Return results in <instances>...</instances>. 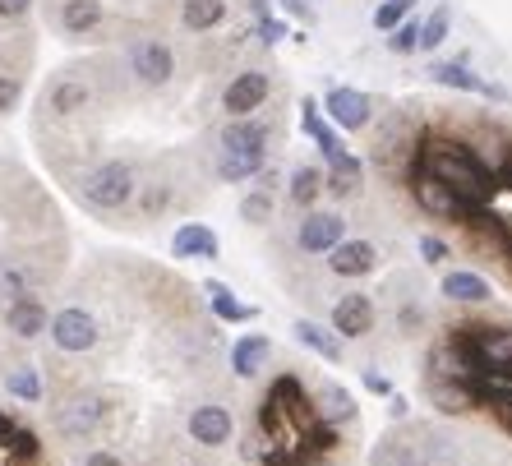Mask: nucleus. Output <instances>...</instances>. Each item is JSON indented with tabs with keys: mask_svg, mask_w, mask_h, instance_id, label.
<instances>
[{
	"mask_svg": "<svg viewBox=\"0 0 512 466\" xmlns=\"http://www.w3.org/2000/svg\"><path fill=\"white\" fill-rule=\"evenodd\" d=\"M416 167L429 171L434 180H443V185H448L462 204L476 208V213L489 204V194H494V180L480 167V157L466 144H453V139H429L416 153Z\"/></svg>",
	"mask_w": 512,
	"mask_h": 466,
	"instance_id": "1",
	"label": "nucleus"
},
{
	"mask_svg": "<svg viewBox=\"0 0 512 466\" xmlns=\"http://www.w3.org/2000/svg\"><path fill=\"white\" fill-rule=\"evenodd\" d=\"M79 190H84V199L93 208H107V213L125 208L134 199V167L130 162H102V167L88 171Z\"/></svg>",
	"mask_w": 512,
	"mask_h": 466,
	"instance_id": "2",
	"label": "nucleus"
},
{
	"mask_svg": "<svg viewBox=\"0 0 512 466\" xmlns=\"http://www.w3.org/2000/svg\"><path fill=\"white\" fill-rule=\"evenodd\" d=\"M411 194H416V204L425 208L429 217H448V222H476V208L471 204H462L443 180H434L429 171H420V167H411Z\"/></svg>",
	"mask_w": 512,
	"mask_h": 466,
	"instance_id": "3",
	"label": "nucleus"
},
{
	"mask_svg": "<svg viewBox=\"0 0 512 466\" xmlns=\"http://www.w3.org/2000/svg\"><path fill=\"white\" fill-rule=\"evenodd\" d=\"M97 319L88 310H60L56 319H51V342H56L60 351H93L97 347Z\"/></svg>",
	"mask_w": 512,
	"mask_h": 466,
	"instance_id": "4",
	"label": "nucleus"
},
{
	"mask_svg": "<svg viewBox=\"0 0 512 466\" xmlns=\"http://www.w3.org/2000/svg\"><path fill=\"white\" fill-rule=\"evenodd\" d=\"M268 74L263 70H245V74H236L227 84V93H222V107H227V116L236 120V116H250V111H259L263 102H268Z\"/></svg>",
	"mask_w": 512,
	"mask_h": 466,
	"instance_id": "5",
	"label": "nucleus"
},
{
	"mask_svg": "<svg viewBox=\"0 0 512 466\" xmlns=\"http://www.w3.org/2000/svg\"><path fill=\"white\" fill-rule=\"evenodd\" d=\"M130 70L139 74L148 88H162L176 74V56H171L167 42H157V37H148V42H139V47L130 51Z\"/></svg>",
	"mask_w": 512,
	"mask_h": 466,
	"instance_id": "6",
	"label": "nucleus"
},
{
	"mask_svg": "<svg viewBox=\"0 0 512 466\" xmlns=\"http://www.w3.org/2000/svg\"><path fill=\"white\" fill-rule=\"evenodd\" d=\"M102 416H107V407L97 397H74V402H65L56 411V425L65 439H88V434L102 430Z\"/></svg>",
	"mask_w": 512,
	"mask_h": 466,
	"instance_id": "7",
	"label": "nucleus"
},
{
	"mask_svg": "<svg viewBox=\"0 0 512 466\" xmlns=\"http://www.w3.org/2000/svg\"><path fill=\"white\" fill-rule=\"evenodd\" d=\"M328 254H333L328 268H333L337 277H365V273H374V263H379V250H374L370 240H337Z\"/></svg>",
	"mask_w": 512,
	"mask_h": 466,
	"instance_id": "8",
	"label": "nucleus"
},
{
	"mask_svg": "<svg viewBox=\"0 0 512 466\" xmlns=\"http://www.w3.org/2000/svg\"><path fill=\"white\" fill-rule=\"evenodd\" d=\"M374 328V300L370 296H342L333 305V333L342 337H365Z\"/></svg>",
	"mask_w": 512,
	"mask_h": 466,
	"instance_id": "9",
	"label": "nucleus"
},
{
	"mask_svg": "<svg viewBox=\"0 0 512 466\" xmlns=\"http://www.w3.org/2000/svg\"><path fill=\"white\" fill-rule=\"evenodd\" d=\"M236 430V420H231L227 407H194L190 416V439L203 443V448H222Z\"/></svg>",
	"mask_w": 512,
	"mask_h": 466,
	"instance_id": "10",
	"label": "nucleus"
},
{
	"mask_svg": "<svg viewBox=\"0 0 512 466\" xmlns=\"http://www.w3.org/2000/svg\"><path fill=\"white\" fill-rule=\"evenodd\" d=\"M346 222L337 213H310L305 222H300V250L305 254H328L342 240Z\"/></svg>",
	"mask_w": 512,
	"mask_h": 466,
	"instance_id": "11",
	"label": "nucleus"
},
{
	"mask_svg": "<svg viewBox=\"0 0 512 466\" xmlns=\"http://www.w3.org/2000/svg\"><path fill=\"white\" fill-rule=\"evenodd\" d=\"M466 337H471V347H476V356L485 360L489 370L512 365V328H485V323H476V328H466Z\"/></svg>",
	"mask_w": 512,
	"mask_h": 466,
	"instance_id": "12",
	"label": "nucleus"
},
{
	"mask_svg": "<svg viewBox=\"0 0 512 466\" xmlns=\"http://www.w3.org/2000/svg\"><path fill=\"white\" fill-rule=\"evenodd\" d=\"M5 328H10L14 337L33 342V337L47 333V305H42L37 296H19V300H10V310H5Z\"/></svg>",
	"mask_w": 512,
	"mask_h": 466,
	"instance_id": "13",
	"label": "nucleus"
},
{
	"mask_svg": "<svg viewBox=\"0 0 512 466\" xmlns=\"http://www.w3.org/2000/svg\"><path fill=\"white\" fill-rule=\"evenodd\" d=\"M323 111H328L333 125H342V130H360V125L370 120V97L356 93V88H333L328 102H323Z\"/></svg>",
	"mask_w": 512,
	"mask_h": 466,
	"instance_id": "14",
	"label": "nucleus"
},
{
	"mask_svg": "<svg viewBox=\"0 0 512 466\" xmlns=\"http://www.w3.org/2000/svg\"><path fill=\"white\" fill-rule=\"evenodd\" d=\"M263 148H268V125L250 116H236L222 130V153H263Z\"/></svg>",
	"mask_w": 512,
	"mask_h": 466,
	"instance_id": "15",
	"label": "nucleus"
},
{
	"mask_svg": "<svg viewBox=\"0 0 512 466\" xmlns=\"http://www.w3.org/2000/svg\"><path fill=\"white\" fill-rule=\"evenodd\" d=\"M171 254L176 259H217V236L203 222H185L171 240Z\"/></svg>",
	"mask_w": 512,
	"mask_h": 466,
	"instance_id": "16",
	"label": "nucleus"
},
{
	"mask_svg": "<svg viewBox=\"0 0 512 466\" xmlns=\"http://www.w3.org/2000/svg\"><path fill=\"white\" fill-rule=\"evenodd\" d=\"M88 102H93V88H88L84 79H56L47 93V107L56 111V116H79Z\"/></svg>",
	"mask_w": 512,
	"mask_h": 466,
	"instance_id": "17",
	"label": "nucleus"
},
{
	"mask_svg": "<svg viewBox=\"0 0 512 466\" xmlns=\"http://www.w3.org/2000/svg\"><path fill=\"white\" fill-rule=\"evenodd\" d=\"M268 337L263 333H250V337H240L236 347H231V370L240 374V379H250V374L263 370V360H268Z\"/></svg>",
	"mask_w": 512,
	"mask_h": 466,
	"instance_id": "18",
	"label": "nucleus"
},
{
	"mask_svg": "<svg viewBox=\"0 0 512 466\" xmlns=\"http://www.w3.org/2000/svg\"><path fill=\"white\" fill-rule=\"evenodd\" d=\"M102 24V0H65L60 5V28L74 37L93 33V28Z\"/></svg>",
	"mask_w": 512,
	"mask_h": 466,
	"instance_id": "19",
	"label": "nucleus"
},
{
	"mask_svg": "<svg viewBox=\"0 0 512 466\" xmlns=\"http://www.w3.org/2000/svg\"><path fill=\"white\" fill-rule=\"evenodd\" d=\"M300 125H305V134H310L314 144H319V153L328 157V162H333L337 153H346V148L337 144V134L328 130V125H323V116H319V102H310V97L300 102Z\"/></svg>",
	"mask_w": 512,
	"mask_h": 466,
	"instance_id": "20",
	"label": "nucleus"
},
{
	"mask_svg": "<svg viewBox=\"0 0 512 466\" xmlns=\"http://www.w3.org/2000/svg\"><path fill=\"white\" fill-rule=\"evenodd\" d=\"M37 287V273L28 263L19 259H0V300H19V296H33Z\"/></svg>",
	"mask_w": 512,
	"mask_h": 466,
	"instance_id": "21",
	"label": "nucleus"
},
{
	"mask_svg": "<svg viewBox=\"0 0 512 466\" xmlns=\"http://www.w3.org/2000/svg\"><path fill=\"white\" fill-rule=\"evenodd\" d=\"M222 19H227V0H185V10H180V24L190 33H208Z\"/></svg>",
	"mask_w": 512,
	"mask_h": 466,
	"instance_id": "22",
	"label": "nucleus"
},
{
	"mask_svg": "<svg viewBox=\"0 0 512 466\" xmlns=\"http://www.w3.org/2000/svg\"><path fill=\"white\" fill-rule=\"evenodd\" d=\"M429 79L443 88H462V93H489V97H499V88H489L485 79H476V74L466 70V65H434L429 70Z\"/></svg>",
	"mask_w": 512,
	"mask_h": 466,
	"instance_id": "23",
	"label": "nucleus"
},
{
	"mask_svg": "<svg viewBox=\"0 0 512 466\" xmlns=\"http://www.w3.org/2000/svg\"><path fill=\"white\" fill-rule=\"evenodd\" d=\"M296 337H300V347H310L314 356L342 360V342H337L328 328H319V323H305V319H300V323H296Z\"/></svg>",
	"mask_w": 512,
	"mask_h": 466,
	"instance_id": "24",
	"label": "nucleus"
},
{
	"mask_svg": "<svg viewBox=\"0 0 512 466\" xmlns=\"http://www.w3.org/2000/svg\"><path fill=\"white\" fill-rule=\"evenodd\" d=\"M443 296L476 305V300H489V282L485 277H476V273H448L443 277Z\"/></svg>",
	"mask_w": 512,
	"mask_h": 466,
	"instance_id": "25",
	"label": "nucleus"
},
{
	"mask_svg": "<svg viewBox=\"0 0 512 466\" xmlns=\"http://www.w3.org/2000/svg\"><path fill=\"white\" fill-rule=\"evenodd\" d=\"M208 300H213V314L227 323H245L254 319V305H240L236 296H231V287H222V282H208Z\"/></svg>",
	"mask_w": 512,
	"mask_h": 466,
	"instance_id": "26",
	"label": "nucleus"
},
{
	"mask_svg": "<svg viewBox=\"0 0 512 466\" xmlns=\"http://www.w3.org/2000/svg\"><path fill=\"white\" fill-rule=\"evenodd\" d=\"M263 171V153H222L217 157V176L222 180H250Z\"/></svg>",
	"mask_w": 512,
	"mask_h": 466,
	"instance_id": "27",
	"label": "nucleus"
},
{
	"mask_svg": "<svg viewBox=\"0 0 512 466\" xmlns=\"http://www.w3.org/2000/svg\"><path fill=\"white\" fill-rule=\"evenodd\" d=\"M333 194H356L360 190V162L351 153H337L333 157V180H328Z\"/></svg>",
	"mask_w": 512,
	"mask_h": 466,
	"instance_id": "28",
	"label": "nucleus"
},
{
	"mask_svg": "<svg viewBox=\"0 0 512 466\" xmlns=\"http://www.w3.org/2000/svg\"><path fill=\"white\" fill-rule=\"evenodd\" d=\"M319 190H323V171L319 167H300L296 176H291V199H296L300 208H310L314 199H319Z\"/></svg>",
	"mask_w": 512,
	"mask_h": 466,
	"instance_id": "29",
	"label": "nucleus"
},
{
	"mask_svg": "<svg viewBox=\"0 0 512 466\" xmlns=\"http://www.w3.org/2000/svg\"><path fill=\"white\" fill-rule=\"evenodd\" d=\"M5 388H10V397H19V402H42V379H37L33 365L14 370L10 379H5Z\"/></svg>",
	"mask_w": 512,
	"mask_h": 466,
	"instance_id": "30",
	"label": "nucleus"
},
{
	"mask_svg": "<svg viewBox=\"0 0 512 466\" xmlns=\"http://www.w3.org/2000/svg\"><path fill=\"white\" fill-rule=\"evenodd\" d=\"M480 397H485L489 407H494V416L503 420L512 430V388H503V383H489V379H480V388H476Z\"/></svg>",
	"mask_w": 512,
	"mask_h": 466,
	"instance_id": "31",
	"label": "nucleus"
},
{
	"mask_svg": "<svg viewBox=\"0 0 512 466\" xmlns=\"http://www.w3.org/2000/svg\"><path fill=\"white\" fill-rule=\"evenodd\" d=\"M356 416V402H351V393H342V388H328L323 393V420L333 425V420H351Z\"/></svg>",
	"mask_w": 512,
	"mask_h": 466,
	"instance_id": "32",
	"label": "nucleus"
},
{
	"mask_svg": "<svg viewBox=\"0 0 512 466\" xmlns=\"http://www.w3.org/2000/svg\"><path fill=\"white\" fill-rule=\"evenodd\" d=\"M411 5H416V0H383L379 10H374V28H383V33H388V28H397L406 14H411Z\"/></svg>",
	"mask_w": 512,
	"mask_h": 466,
	"instance_id": "33",
	"label": "nucleus"
},
{
	"mask_svg": "<svg viewBox=\"0 0 512 466\" xmlns=\"http://www.w3.org/2000/svg\"><path fill=\"white\" fill-rule=\"evenodd\" d=\"M240 217H245V222H268V217H273V194H268V190H254L250 199L240 204Z\"/></svg>",
	"mask_w": 512,
	"mask_h": 466,
	"instance_id": "34",
	"label": "nucleus"
},
{
	"mask_svg": "<svg viewBox=\"0 0 512 466\" xmlns=\"http://www.w3.org/2000/svg\"><path fill=\"white\" fill-rule=\"evenodd\" d=\"M443 37H448V10H434V14H429V24L420 28V47L434 51Z\"/></svg>",
	"mask_w": 512,
	"mask_h": 466,
	"instance_id": "35",
	"label": "nucleus"
},
{
	"mask_svg": "<svg viewBox=\"0 0 512 466\" xmlns=\"http://www.w3.org/2000/svg\"><path fill=\"white\" fill-rule=\"evenodd\" d=\"M374 466H420L416 462V457H411V453H406V448H402V443H383V448H379V453H374Z\"/></svg>",
	"mask_w": 512,
	"mask_h": 466,
	"instance_id": "36",
	"label": "nucleus"
},
{
	"mask_svg": "<svg viewBox=\"0 0 512 466\" xmlns=\"http://www.w3.org/2000/svg\"><path fill=\"white\" fill-rule=\"evenodd\" d=\"M19 93H24V84H19L14 74H0V111H14V107H19Z\"/></svg>",
	"mask_w": 512,
	"mask_h": 466,
	"instance_id": "37",
	"label": "nucleus"
},
{
	"mask_svg": "<svg viewBox=\"0 0 512 466\" xmlns=\"http://www.w3.org/2000/svg\"><path fill=\"white\" fill-rule=\"evenodd\" d=\"M416 47H420V24H397L393 51H416Z\"/></svg>",
	"mask_w": 512,
	"mask_h": 466,
	"instance_id": "38",
	"label": "nucleus"
},
{
	"mask_svg": "<svg viewBox=\"0 0 512 466\" xmlns=\"http://www.w3.org/2000/svg\"><path fill=\"white\" fill-rule=\"evenodd\" d=\"M420 254H425V263H443L448 259V245L434 236H420Z\"/></svg>",
	"mask_w": 512,
	"mask_h": 466,
	"instance_id": "39",
	"label": "nucleus"
},
{
	"mask_svg": "<svg viewBox=\"0 0 512 466\" xmlns=\"http://www.w3.org/2000/svg\"><path fill=\"white\" fill-rule=\"evenodd\" d=\"M33 10V0H0V19H24Z\"/></svg>",
	"mask_w": 512,
	"mask_h": 466,
	"instance_id": "40",
	"label": "nucleus"
},
{
	"mask_svg": "<svg viewBox=\"0 0 512 466\" xmlns=\"http://www.w3.org/2000/svg\"><path fill=\"white\" fill-rule=\"evenodd\" d=\"M259 37H263V42H268V47H273V42H282V37H286V28L277 24V19H268V14H263V24H259Z\"/></svg>",
	"mask_w": 512,
	"mask_h": 466,
	"instance_id": "41",
	"label": "nucleus"
},
{
	"mask_svg": "<svg viewBox=\"0 0 512 466\" xmlns=\"http://www.w3.org/2000/svg\"><path fill=\"white\" fill-rule=\"evenodd\" d=\"M365 388H370V393H379V397L393 393V383L383 379V374H374V370H365Z\"/></svg>",
	"mask_w": 512,
	"mask_h": 466,
	"instance_id": "42",
	"label": "nucleus"
},
{
	"mask_svg": "<svg viewBox=\"0 0 512 466\" xmlns=\"http://www.w3.org/2000/svg\"><path fill=\"white\" fill-rule=\"evenodd\" d=\"M291 14H300V19H314V0H282Z\"/></svg>",
	"mask_w": 512,
	"mask_h": 466,
	"instance_id": "43",
	"label": "nucleus"
},
{
	"mask_svg": "<svg viewBox=\"0 0 512 466\" xmlns=\"http://www.w3.org/2000/svg\"><path fill=\"white\" fill-rule=\"evenodd\" d=\"M84 466H125V462H120L116 453H88V457H84Z\"/></svg>",
	"mask_w": 512,
	"mask_h": 466,
	"instance_id": "44",
	"label": "nucleus"
}]
</instances>
